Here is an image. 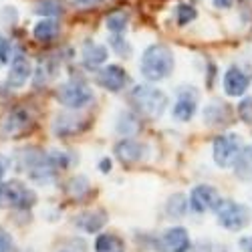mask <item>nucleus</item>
Masks as SVG:
<instances>
[{
    "instance_id": "e433bc0d",
    "label": "nucleus",
    "mask_w": 252,
    "mask_h": 252,
    "mask_svg": "<svg viewBox=\"0 0 252 252\" xmlns=\"http://www.w3.org/2000/svg\"><path fill=\"white\" fill-rule=\"evenodd\" d=\"M73 2H75L77 6H95V4L103 2V0H73Z\"/></svg>"
},
{
    "instance_id": "5701e85b",
    "label": "nucleus",
    "mask_w": 252,
    "mask_h": 252,
    "mask_svg": "<svg viewBox=\"0 0 252 252\" xmlns=\"http://www.w3.org/2000/svg\"><path fill=\"white\" fill-rule=\"evenodd\" d=\"M127 23H129V14L123 12V10H117V12H111L107 18H105V27H107L113 34H119L127 29Z\"/></svg>"
},
{
    "instance_id": "4c0bfd02",
    "label": "nucleus",
    "mask_w": 252,
    "mask_h": 252,
    "mask_svg": "<svg viewBox=\"0 0 252 252\" xmlns=\"http://www.w3.org/2000/svg\"><path fill=\"white\" fill-rule=\"evenodd\" d=\"M109 167H111V161H109V159H103V161H101V172H103V174H107Z\"/></svg>"
},
{
    "instance_id": "c9c22d12",
    "label": "nucleus",
    "mask_w": 252,
    "mask_h": 252,
    "mask_svg": "<svg viewBox=\"0 0 252 252\" xmlns=\"http://www.w3.org/2000/svg\"><path fill=\"white\" fill-rule=\"evenodd\" d=\"M216 8H230L234 4V0H212Z\"/></svg>"
},
{
    "instance_id": "2f4dec72",
    "label": "nucleus",
    "mask_w": 252,
    "mask_h": 252,
    "mask_svg": "<svg viewBox=\"0 0 252 252\" xmlns=\"http://www.w3.org/2000/svg\"><path fill=\"white\" fill-rule=\"evenodd\" d=\"M0 252H12V236L4 228H0Z\"/></svg>"
},
{
    "instance_id": "1a4fd4ad",
    "label": "nucleus",
    "mask_w": 252,
    "mask_h": 252,
    "mask_svg": "<svg viewBox=\"0 0 252 252\" xmlns=\"http://www.w3.org/2000/svg\"><path fill=\"white\" fill-rule=\"evenodd\" d=\"M198 109V91L194 87H184L178 93V99L174 103V117L178 121H190Z\"/></svg>"
},
{
    "instance_id": "f704fd0d",
    "label": "nucleus",
    "mask_w": 252,
    "mask_h": 252,
    "mask_svg": "<svg viewBox=\"0 0 252 252\" xmlns=\"http://www.w3.org/2000/svg\"><path fill=\"white\" fill-rule=\"evenodd\" d=\"M6 167H8V159H6L4 156H0V184H2V180H4Z\"/></svg>"
},
{
    "instance_id": "a211bd4d",
    "label": "nucleus",
    "mask_w": 252,
    "mask_h": 252,
    "mask_svg": "<svg viewBox=\"0 0 252 252\" xmlns=\"http://www.w3.org/2000/svg\"><path fill=\"white\" fill-rule=\"evenodd\" d=\"M81 55H83V63H85L87 69H97L107 61V47L97 45L93 40H87L81 49Z\"/></svg>"
},
{
    "instance_id": "c85d7f7f",
    "label": "nucleus",
    "mask_w": 252,
    "mask_h": 252,
    "mask_svg": "<svg viewBox=\"0 0 252 252\" xmlns=\"http://www.w3.org/2000/svg\"><path fill=\"white\" fill-rule=\"evenodd\" d=\"M71 188H69V190H71V194L75 196V198H79L81 194H85L87 190H89V182L85 180V178H83V176H77L75 180H71V184H69Z\"/></svg>"
},
{
    "instance_id": "dca6fc26",
    "label": "nucleus",
    "mask_w": 252,
    "mask_h": 252,
    "mask_svg": "<svg viewBox=\"0 0 252 252\" xmlns=\"http://www.w3.org/2000/svg\"><path fill=\"white\" fill-rule=\"evenodd\" d=\"M31 125V115H29V111H25V109H14V111H10L6 117H4V121H2V133L6 135V137H14V135H18V133H23L27 127Z\"/></svg>"
},
{
    "instance_id": "aec40b11",
    "label": "nucleus",
    "mask_w": 252,
    "mask_h": 252,
    "mask_svg": "<svg viewBox=\"0 0 252 252\" xmlns=\"http://www.w3.org/2000/svg\"><path fill=\"white\" fill-rule=\"evenodd\" d=\"M32 34H34L36 40H40V43H51V40H55L57 34H59V23L55 18L38 20V23L34 25V29H32Z\"/></svg>"
},
{
    "instance_id": "f3484780",
    "label": "nucleus",
    "mask_w": 252,
    "mask_h": 252,
    "mask_svg": "<svg viewBox=\"0 0 252 252\" xmlns=\"http://www.w3.org/2000/svg\"><path fill=\"white\" fill-rule=\"evenodd\" d=\"M230 117H232V111L222 101H210L204 107V121L208 125H226L230 123Z\"/></svg>"
},
{
    "instance_id": "a878e982",
    "label": "nucleus",
    "mask_w": 252,
    "mask_h": 252,
    "mask_svg": "<svg viewBox=\"0 0 252 252\" xmlns=\"http://www.w3.org/2000/svg\"><path fill=\"white\" fill-rule=\"evenodd\" d=\"M34 10L38 14H43V16H49V18H55V16H59L63 12L61 10V4L57 2V0H40Z\"/></svg>"
},
{
    "instance_id": "0eeeda50",
    "label": "nucleus",
    "mask_w": 252,
    "mask_h": 252,
    "mask_svg": "<svg viewBox=\"0 0 252 252\" xmlns=\"http://www.w3.org/2000/svg\"><path fill=\"white\" fill-rule=\"evenodd\" d=\"M240 152H242V141L236 133L218 135L212 143V156L216 165L220 167H234Z\"/></svg>"
},
{
    "instance_id": "bb28decb",
    "label": "nucleus",
    "mask_w": 252,
    "mask_h": 252,
    "mask_svg": "<svg viewBox=\"0 0 252 252\" xmlns=\"http://www.w3.org/2000/svg\"><path fill=\"white\" fill-rule=\"evenodd\" d=\"M57 252H87V242L81 236H73V238H67L63 242Z\"/></svg>"
},
{
    "instance_id": "b1692460",
    "label": "nucleus",
    "mask_w": 252,
    "mask_h": 252,
    "mask_svg": "<svg viewBox=\"0 0 252 252\" xmlns=\"http://www.w3.org/2000/svg\"><path fill=\"white\" fill-rule=\"evenodd\" d=\"M188 198L184 194H174L170 200H167V214L174 216V218H182L186 214V210H188Z\"/></svg>"
},
{
    "instance_id": "f257e3e1",
    "label": "nucleus",
    "mask_w": 252,
    "mask_h": 252,
    "mask_svg": "<svg viewBox=\"0 0 252 252\" xmlns=\"http://www.w3.org/2000/svg\"><path fill=\"white\" fill-rule=\"evenodd\" d=\"M174 65H176V61H174L172 49L156 43L143 51L141 61H139V71L148 81L158 83L170 77V73L174 71Z\"/></svg>"
},
{
    "instance_id": "7c9ffc66",
    "label": "nucleus",
    "mask_w": 252,
    "mask_h": 252,
    "mask_svg": "<svg viewBox=\"0 0 252 252\" xmlns=\"http://www.w3.org/2000/svg\"><path fill=\"white\" fill-rule=\"evenodd\" d=\"M8 61H10V45H8V40L0 34V67Z\"/></svg>"
},
{
    "instance_id": "6e6552de",
    "label": "nucleus",
    "mask_w": 252,
    "mask_h": 252,
    "mask_svg": "<svg viewBox=\"0 0 252 252\" xmlns=\"http://www.w3.org/2000/svg\"><path fill=\"white\" fill-rule=\"evenodd\" d=\"M188 204H190V208L196 214H204V212H210V210H216V206L220 204V194L216 188L202 184V186H196L190 192Z\"/></svg>"
},
{
    "instance_id": "412c9836",
    "label": "nucleus",
    "mask_w": 252,
    "mask_h": 252,
    "mask_svg": "<svg viewBox=\"0 0 252 252\" xmlns=\"http://www.w3.org/2000/svg\"><path fill=\"white\" fill-rule=\"evenodd\" d=\"M95 252H125V242L117 234L105 232L95 240Z\"/></svg>"
},
{
    "instance_id": "39448f33",
    "label": "nucleus",
    "mask_w": 252,
    "mask_h": 252,
    "mask_svg": "<svg viewBox=\"0 0 252 252\" xmlns=\"http://www.w3.org/2000/svg\"><path fill=\"white\" fill-rule=\"evenodd\" d=\"M216 220L220 226H224L226 230H232V232H238V230H244L250 220H252V212L250 208L232 200H220V204L216 206Z\"/></svg>"
},
{
    "instance_id": "9d476101",
    "label": "nucleus",
    "mask_w": 252,
    "mask_h": 252,
    "mask_svg": "<svg viewBox=\"0 0 252 252\" xmlns=\"http://www.w3.org/2000/svg\"><path fill=\"white\" fill-rule=\"evenodd\" d=\"M31 75H32L31 59L27 55H23V53H16L12 57V61H10V69H8V77H6L8 85L16 87V89L23 87V85H27V81L31 79Z\"/></svg>"
},
{
    "instance_id": "4468645a",
    "label": "nucleus",
    "mask_w": 252,
    "mask_h": 252,
    "mask_svg": "<svg viewBox=\"0 0 252 252\" xmlns=\"http://www.w3.org/2000/svg\"><path fill=\"white\" fill-rule=\"evenodd\" d=\"M250 85V79L238 69V67H230L224 75V91L230 97H242Z\"/></svg>"
},
{
    "instance_id": "20e7f679",
    "label": "nucleus",
    "mask_w": 252,
    "mask_h": 252,
    "mask_svg": "<svg viewBox=\"0 0 252 252\" xmlns=\"http://www.w3.org/2000/svg\"><path fill=\"white\" fill-rule=\"evenodd\" d=\"M36 204V194L31 188L18 180L0 184V208L12 210H29Z\"/></svg>"
},
{
    "instance_id": "2eb2a0df",
    "label": "nucleus",
    "mask_w": 252,
    "mask_h": 252,
    "mask_svg": "<svg viewBox=\"0 0 252 252\" xmlns=\"http://www.w3.org/2000/svg\"><path fill=\"white\" fill-rule=\"evenodd\" d=\"M143 154L145 148L135 139H121L115 143V156L123 163H137L139 159H143Z\"/></svg>"
},
{
    "instance_id": "9b49d317",
    "label": "nucleus",
    "mask_w": 252,
    "mask_h": 252,
    "mask_svg": "<svg viewBox=\"0 0 252 252\" xmlns=\"http://www.w3.org/2000/svg\"><path fill=\"white\" fill-rule=\"evenodd\" d=\"M97 83H99V87H103L105 91L117 93L125 87V83H127V73H125V69L119 67V65H107V67L99 69Z\"/></svg>"
},
{
    "instance_id": "4be33fe9",
    "label": "nucleus",
    "mask_w": 252,
    "mask_h": 252,
    "mask_svg": "<svg viewBox=\"0 0 252 252\" xmlns=\"http://www.w3.org/2000/svg\"><path fill=\"white\" fill-rule=\"evenodd\" d=\"M234 172L244 182L252 180V148H242V152L234 163Z\"/></svg>"
},
{
    "instance_id": "473e14b6",
    "label": "nucleus",
    "mask_w": 252,
    "mask_h": 252,
    "mask_svg": "<svg viewBox=\"0 0 252 252\" xmlns=\"http://www.w3.org/2000/svg\"><path fill=\"white\" fill-rule=\"evenodd\" d=\"M111 47H113L119 55H129V47L125 45V43H121V38H119L117 34H113V36H111Z\"/></svg>"
},
{
    "instance_id": "7ed1b4c3",
    "label": "nucleus",
    "mask_w": 252,
    "mask_h": 252,
    "mask_svg": "<svg viewBox=\"0 0 252 252\" xmlns=\"http://www.w3.org/2000/svg\"><path fill=\"white\" fill-rule=\"evenodd\" d=\"M20 165H23V170L34 182H40V184L51 182L59 172V167L53 163L51 156H45L43 152H38L34 148L25 150L23 154H20Z\"/></svg>"
},
{
    "instance_id": "423d86ee",
    "label": "nucleus",
    "mask_w": 252,
    "mask_h": 252,
    "mask_svg": "<svg viewBox=\"0 0 252 252\" xmlns=\"http://www.w3.org/2000/svg\"><path fill=\"white\" fill-rule=\"evenodd\" d=\"M55 97L61 105H65L67 109H83V107H87V105H91L95 99L91 87L85 85L83 81L63 83V85H59Z\"/></svg>"
},
{
    "instance_id": "cd10ccee",
    "label": "nucleus",
    "mask_w": 252,
    "mask_h": 252,
    "mask_svg": "<svg viewBox=\"0 0 252 252\" xmlns=\"http://www.w3.org/2000/svg\"><path fill=\"white\" fill-rule=\"evenodd\" d=\"M196 18V8L190 6V4H180L178 6V23L184 27L188 23H192V20Z\"/></svg>"
},
{
    "instance_id": "393cba45",
    "label": "nucleus",
    "mask_w": 252,
    "mask_h": 252,
    "mask_svg": "<svg viewBox=\"0 0 252 252\" xmlns=\"http://www.w3.org/2000/svg\"><path fill=\"white\" fill-rule=\"evenodd\" d=\"M139 129V123L131 113H121L119 115V123H117V131L123 135H133Z\"/></svg>"
},
{
    "instance_id": "6ab92c4d",
    "label": "nucleus",
    "mask_w": 252,
    "mask_h": 252,
    "mask_svg": "<svg viewBox=\"0 0 252 252\" xmlns=\"http://www.w3.org/2000/svg\"><path fill=\"white\" fill-rule=\"evenodd\" d=\"M105 222H107V214L103 210H87V212H81L75 218V224L85 232H99Z\"/></svg>"
},
{
    "instance_id": "ddd939ff",
    "label": "nucleus",
    "mask_w": 252,
    "mask_h": 252,
    "mask_svg": "<svg viewBox=\"0 0 252 252\" xmlns=\"http://www.w3.org/2000/svg\"><path fill=\"white\" fill-rule=\"evenodd\" d=\"M87 127V121L75 115V113H61L55 117L53 121V131L59 135V137H69V135H75L79 131H83Z\"/></svg>"
},
{
    "instance_id": "72a5a7b5",
    "label": "nucleus",
    "mask_w": 252,
    "mask_h": 252,
    "mask_svg": "<svg viewBox=\"0 0 252 252\" xmlns=\"http://www.w3.org/2000/svg\"><path fill=\"white\" fill-rule=\"evenodd\" d=\"M238 246H240L242 252H252V236H242Z\"/></svg>"
},
{
    "instance_id": "f8f14e48",
    "label": "nucleus",
    "mask_w": 252,
    "mask_h": 252,
    "mask_svg": "<svg viewBox=\"0 0 252 252\" xmlns=\"http://www.w3.org/2000/svg\"><path fill=\"white\" fill-rule=\"evenodd\" d=\"M161 248L165 252H188L192 248V240H190L188 230L182 226L167 228L161 234Z\"/></svg>"
},
{
    "instance_id": "c756f323",
    "label": "nucleus",
    "mask_w": 252,
    "mask_h": 252,
    "mask_svg": "<svg viewBox=\"0 0 252 252\" xmlns=\"http://www.w3.org/2000/svg\"><path fill=\"white\" fill-rule=\"evenodd\" d=\"M238 117L244 123H252V97L242 99V103L238 105Z\"/></svg>"
},
{
    "instance_id": "f03ea898",
    "label": "nucleus",
    "mask_w": 252,
    "mask_h": 252,
    "mask_svg": "<svg viewBox=\"0 0 252 252\" xmlns=\"http://www.w3.org/2000/svg\"><path fill=\"white\" fill-rule=\"evenodd\" d=\"M129 101L133 107L150 119H158L167 109V95L161 89L150 85H137L129 93Z\"/></svg>"
}]
</instances>
